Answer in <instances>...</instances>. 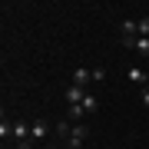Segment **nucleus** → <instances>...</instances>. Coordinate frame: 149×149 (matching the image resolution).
Instances as JSON below:
<instances>
[{
    "label": "nucleus",
    "mask_w": 149,
    "mask_h": 149,
    "mask_svg": "<svg viewBox=\"0 0 149 149\" xmlns=\"http://www.w3.org/2000/svg\"><path fill=\"white\" fill-rule=\"evenodd\" d=\"M86 139H90V126H86V123H76L73 133H70V139H66V149H80Z\"/></svg>",
    "instance_id": "1"
},
{
    "label": "nucleus",
    "mask_w": 149,
    "mask_h": 149,
    "mask_svg": "<svg viewBox=\"0 0 149 149\" xmlns=\"http://www.w3.org/2000/svg\"><path fill=\"white\" fill-rule=\"evenodd\" d=\"M47 133H50V123L47 119H33V126H30V139H33V143H40Z\"/></svg>",
    "instance_id": "2"
},
{
    "label": "nucleus",
    "mask_w": 149,
    "mask_h": 149,
    "mask_svg": "<svg viewBox=\"0 0 149 149\" xmlns=\"http://www.w3.org/2000/svg\"><path fill=\"white\" fill-rule=\"evenodd\" d=\"M13 139H17V143H27V139H30V126H27L23 119L13 123Z\"/></svg>",
    "instance_id": "3"
},
{
    "label": "nucleus",
    "mask_w": 149,
    "mask_h": 149,
    "mask_svg": "<svg viewBox=\"0 0 149 149\" xmlns=\"http://www.w3.org/2000/svg\"><path fill=\"white\" fill-rule=\"evenodd\" d=\"M83 96H86V90H83V86H70V90H66V103H70V106H73V103H83Z\"/></svg>",
    "instance_id": "4"
},
{
    "label": "nucleus",
    "mask_w": 149,
    "mask_h": 149,
    "mask_svg": "<svg viewBox=\"0 0 149 149\" xmlns=\"http://www.w3.org/2000/svg\"><path fill=\"white\" fill-rule=\"evenodd\" d=\"M80 106L86 109V116H93V113H96V109H100V100H96V96H93V93H86V96H83V103H80Z\"/></svg>",
    "instance_id": "5"
},
{
    "label": "nucleus",
    "mask_w": 149,
    "mask_h": 149,
    "mask_svg": "<svg viewBox=\"0 0 149 149\" xmlns=\"http://www.w3.org/2000/svg\"><path fill=\"white\" fill-rule=\"evenodd\" d=\"M119 33H123V40H133L136 37V20H123L119 23Z\"/></svg>",
    "instance_id": "6"
},
{
    "label": "nucleus",
    "mask_w": 149,
    "mask_h": 149,
    "mask_svg": "<svg viewBox=\"0 0 149 149\" xmlns=\"http://www.w3.org/2000/svg\"><path fill=\"white\" fill-rule=\"evenodd\" d=\"M90 80H93V73H90V70H86V66H80V70H76V73H73V83H76V86H86Z\"/></svg>",
    "instance_id": "7"
},
{
    "label": "nucleus",
    "mask_w": 149,
    "mask_h": 149,
    "mask_svg": "<svg viewBox=\"0 0 149 149\" xmlns=\"http://www.w3.org/2000/svg\"><path fill=\"white\" fill-rule=\"evenodd\" d=\"M126 76H129V80H133V83H139V86H146V83H149V76H146V70H139V66H133V70H129Z\"/></svg>",
    "instance_id": "8"
},
{
    "label": "nucleus",
    "mask_w": 149,
    "mask_h": 149,
    "mask_svg": "<svg viewBox=\"0 0 149 149\" xmlns=\"http://www.w3.org/2000/svg\"><path fill=\"white\" fill-rule=\"evenodd\" d=\"M53 133H56V136H60V139H63V143H66V139H70V133H73V126H70L66 119H60L56 126H53Z\"/></svg>",
    "instance_id": "9"
},
{
    "label": "nucleus",
    "mask_w": 149,
    "mask_h": 149,
    "mask_svg": "<svg viewBox=\"0 0 149 149\" xmlns=\"http://www.w3.org/2000/svg\"><path fill=\"white\" fill-rule=\"evenodd\" d=\"M0 139H13V123L0 119Z\"/></svg>",
    "instance_id": "10"
},
{
    "label": "nucleus",
    "mask_w": 149,
    "mask_h": 149,
    "mask_svg": "<svg viewBox=\"0 0 149 149\" xmlns=\"http://www.w3.org/2000/svg\"><path fill=\"white\" fill-rule=\"evenodd\" d=\"M136 33L139 37H149V17H139L136 20Z\"/></svg>",
    "instance_id": "11"
},
{
    "label": "nucleus",
    "mask_w": 149,
    "mask_h": 149,
    "mask_svg": "<svg viewBox=\"0 0 149 149\" xmlns=\"http://www.w3.org/2000/svg\"><path fill=\"white\" fill-rule=\"evenodd\" d=\"M133 50H139V56H149V37H139Z\"/></svg>",
    "instance_id": "12"
},
{
    "label": "nucleus",
    "mask_w": 149,
    "mask_h": 149,
    "mask_svg": "<svg viewBox=\"0 0 149 149\" xmlns=\"http://www.w3.org/2000/svg\"><path fill=\"white\" fill-rule=\"evenodd\" d=\"M66 116H70V119H80V116H86V109L80 106V103H73V106L66 109Z\"/></svg>",
    "instance_id": "13"
},
{
    "label": "nucleus",
    "mask_w": 149,
    "mask_h": 149,
    "mask_svg": "<svg viewBox=\"0 0 149 149\" xmlns=\"http://www.w3.org/2000/svg\"><path fill=\"white\" fill-rule=\"evenodd\" d=\"M90 73H93V80H96V83L106 80V66H96V70H90Z\"/></svg>",
    "instance_id": "14"
},
{
    "label": "nucleus",
    "mask_w": 149,
    "mask_h": 149,
    "mask_svg": "<svg viewBox=\"0 0 149 149\" xmlns=\"http://www.w3.org/2000/svg\"><path fill=\"white\" fill-rule=\"evenodd\" d=\"M139 96H143V103L149 106V83H146V86H139Z\"/></svg>",
    "instance_id": "15"
},
{
    "label": "nucleus",
    "mask_w": 149,
    "mask_h": 149,
    "mask_svg": "<svg viewBox=\"0 0 149 149\" xmlns=\"http://www.w3.org/2000/svg\"><path fill=\"white\" fill-rule=\"evenodd\" d=\"M17 149H33V139H27V143H17Z\"/></svg>",
    "instance_id": "16"
}]
</instances>
